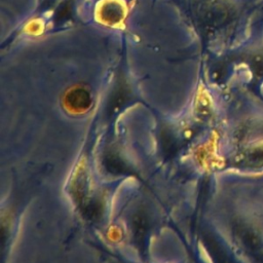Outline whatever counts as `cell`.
I'll return each instance as SVG.
<instances>
[{"label":"cell","instance_id":"obj_2","mask_svg":"<svg viewBox=\"0 0 263 263\" xmlns=\"http://www.w3.org/2000/svg\"><path fill=\"white\" fill-rule=\"evenodd\" d=\"M253 66L257 75H263V57L262 55L255 57Z\"/></svg>","mask_w":263,"mask_h":263},{"label":"cell","instance_id":"obj_1","mask_svg":"<svg viewBox=\"0 0 263 263\" xmlns=\"http://www.w3.org/2000/svg\"><path fill=\"white\" fill-rule=\"evenodd\" d=\"M240 237L243 245L252 252L259 254L262 251V241L260 236L249 228H242L240 230Z\"/></svg>","mask_w":263,"mask_h":263}]
</instances>
